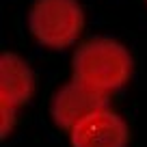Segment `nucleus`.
<instances>
[{
    "label": "nucleus",
    "mask_w": 147,
    "mask_h": 147,
    "mask_svg": "<svg viewBox=\"0 0 147 147\" xmlns=\"http://www.w3.org/2000/svg\"><path fill=\"white\" fill-rule=\"evenodd\" d=\"M35 93V74L24 59L13 52L0 56V104L20 108Z\"/></svg>",
    "instance_id": "5"
},
{
    "label": "nucleus",
    "mask_w": 147,
    "mask_h": 147,
    "mask_svg": "<svg viewBox=\"0 0 147 147\" xmlns=\"http://www.w3.org/2000/svg\"><path fill=\"white\" fill-rule=\"evenodd\" d=\"M106 106H108V93L74 78L54 93L50 102V117L61 130H71L78 121Z\"/></svg>",
    "instance_id": "3"
},
{
    "label": "nucleus",
    "mask_w": 147,
    "mask_h": 147,
    "mask_svg": "<svg viewBox=\"0 0 147 147\" xmlns=\"http://www.w3.org/2000/svg\"><path fill=\"white\" fill-rule=\"evenodd\" d=\"M15 110L18 108L9 104H0V134H2V138L9 136L15 125Z\"/></svg>",
    "instance_id": "6"
},
{
    "label": "nucleus",
    "mask_w": 147,
    "mask_h": 147,
    "mask_svg": "<svg viewBox=\"0 0 147 147\" xmlns=\"http://www.w3.org/2000/svg\"><path fill=\"white\" fill-rule=\"evenodd\" d=\"M128 138L125 121L108 106L91 113L69 130L71 147H125Z\"/></svg>",
    "instance_id": "4"
},
{
    "label": "nucleus",
    "mask_w": 147,
    "mask_h": 147,
    "mask_svg": "<svg viewBox=\"0 0 147 147\" xmlns=\"http://www.w3.org/2000/svg\"><path fill=\"white\" fill-rule=\"evenodd\" d=\"M132 67L134 61L128 48L108 37L84 41L71 59L74 78L104 93L123 87L132 76Z\"/></svg>",
    "instance_id": "1"
},
{
    "label": "nucleus",
    "mask_w": 147,
    "mask_h": 147,
    "mask_svg": "<svg viewBox=\"0 0 147 147\" xmlns=\"http://www.w3.org/2000/svg\"><path fill=\"white\" fill-rule=\"evenodd\" d=\"M84 26V11L78 0H35L28 13V28L41 46H71Z\"/></svg>",
    "instance_id": "2"
}]
</instances>
